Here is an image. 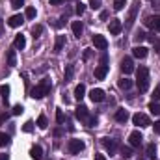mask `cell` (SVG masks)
<instances>
[{
    "label": "cell",
    "mask_w": 160,
    "mask_h": 160,
    "mask_svg": "<svg viewBox=\"0 0 160 160\" xmlns=\"http://www.w3.org/2000/svg\"><path fill=\"white\" fill-rule=\"evenodd\" d=\"M136 86L142 93L149 89V69L145 65H140L136 71Z\"/></svg>",
    "instance_id": "cell-1"
},
{
    "label": "cell",
    "mask_w": 160,
    "mask_h": 160,
    "mask_svg": "<svg viewBox=\"0 0 160 160\" xmlns=\"http://www.w3.org/2000/svg\"><path fill=\"white\" fill-rule=\"evenodd\" d=\"M48 91H50V82H48V80H41L38 86L32 88L30 97H32V99H43L45 95H48Z\"/></svg>",
    "instance_id": "cell-2"
},
{
    "label": "cell",
    "mask_w": 160,
    "mask_h": 160,
    "mask_svg": "<svg viewBox=\"0 0 160 160\" xmlns=\"http://www.w3.org/2000/svg\"><path fill=\"white\" fill-rule=\"evenodd\" d=\"M132 123L138 125V127H149V125H151V119H149L145 114H140V112H138V114L132 116Z\"/></svg>",
    "instance_id": "cell-3"
},
{
    "label": "cell",
    "mask_w": 160,
    "mask_h": 160,
    "mask_svg": "<svg viewBox=\"0 0 160 160\" xmlns=\"http://www.w3.org/2000/svg\"><path fill=\"white\" fill-rule=\"evenodd\" d=\"M91 41H93L95 48H99V50H106V48H108V41H106L104 36H101V34H95Z\"/></svg>",
    "instance_id": "cell-4"
},
{
    "label": "cell",
    "mask_w": 160,
    "mask_h": 160,
    "mask_svg": "<svg viewBox=\"0 0 160 160\" xmlns=\"http://www.w3.org/2000/svg\"><path fill=\"white\" fill-rule=\"evenodd\" d=\"M102 147H104L110 155H116V151H118V142H116V140H110V138H102Z\"/></svg>",
    "instance_id": "cell-5"
},
{
    "label": "cell",
    "mask_w": 160,
    "mask_h": 160,
    "mask_svg": "<svg viewBox=\"0 0 160 160\" xmlns=\"http://www.w3.org/2000/svg\"><path fill=\"white\" fill-rule=\"evenodd\" d=\"M121 71H123L125 75H130V73L134 71V62H132V58H123V60H121Z\"/></svg>",
    "instance_id": "cell-6"
},
{
    "label": "cell",
    "mask_w": 160,
    "mask_h": 160,
    "mask_svg": "<svg viewBox=\"0 0 160 160\" xmlns=\"http://www.w3.org/2000/svg\"><path fill=\"white\" fill-rule=\"evenodd\" d=\"M142 140H143V136H142L138 130L130 132V136H128V143H130V147H140V145H142Z\"/></svg>",
    "instance_id": "cell-7"
},
{
    "label": "cell",
    "mask_w": 160,
    "mask_h": 160,
    "mask_svg": "<svg viewBox=\"0 0 160 160\" xmlns=\"http://www.w3.org/2000/svg\"><path fill=\"white\" fill-rule=\"evenodd\" d=\"M145 26H149V28H153V30L160 32V15L147 17V19H145Z\"/></svg>",
    "instance_id": "cell-8"
},
{
    "label": "cell",
    "mask_w": 160,
    "mask_h": 160,
    "mask_svg": "<svg viewBox=\"0 0 160 160\" xmlns=\"http://www.w3.org/2000/svg\"><path fill=\"white\" fill-rule=\"evenodd\" d=\"M121 28H123V24H121L119 19H112L110 21V24H108V30H110V34L112 36H118L121 32Z\"/></svg>",
    "instance_id": "cell-9"
},
{
    "label": "cell",
    "mask_w": 160,
    "mask_h": 160,
    "mask_svg": "<svg viewBox=\"0 0 160 160\" xmlns=\"http://www.w3.org/2000/svg\"><path fill=\"white\" fill-rule=\"evenodd\" d=\"M84 149V142L82 140H69V151L73 153V155H77Z\"/></svg>",
    "instance_id": "cell-10"
},
{
    "label": "cell",
    "mask_w": 160,
    "mask_h": 160,
    "mask_svg": "<svg viewBox=\"0 0 160 160\" xmlns=\"http://www.w3.org/2000/svg\"><path fill=\"white\" fill-rule=\"evenodd\" d=\"M89 99L93 102H102L104 101V91L102 89H91L89 91Z\"/></svg>",
    "instance_id": "cell-11"
},
{
    "label": "cell",
    "mask_w": 160,
    "mask_h": 160,
    "mask_svg": "<svg viewBox=\"0 0 160 160\" xmlns=\"http://www.w3.org/2000/svg\"><path fill=\"white\" fill-rule=\"evenodd\" d=\"M22 22H24V15H13V17H9V21H8V24H9L11 28H19Z\"/></svg>",
    "instance_id": "cell-12"
},
{
    "label": "cell",
    "mask_w": 160,
    "mask_h": 160,
    "mask_svg": "<svg viewBox=\"0 0 160 160\" xmlns=\"http://www.w3.org/2000/svg\"><path fill=\"white\" fill-rule=\"evenodd\" d=\"M138 8H140V2H136V4L132 6V9H130L128 19H127V28H130V26H132V22H134V19H136V13H138Z\"/></svg>",
    "instance_id": "cell-13"
},
{
    "label": "cell",
    "mask_w": 160,
    "mask_h": 160,
    "mask_svg": "<svg viewBox=\"0 0 160 160\" xmlns=\"http://www.w3.org/2000/svg\"><path fill=\"white\" fill-rule=\"evenodd\" d=\"M75 116H77L80 121H84V123H86L88 118H89V112H88V108H86V106H78V108H77V112H75Z\"/></svg>",
    "instance_id": "cell-14"
},
{
    "label": "cell",
    "mask_w": 160,
    "mask_h": 160,
    "mask_svg": "<svg viewBox=\"0 0 160 160\" xmlns=\"http://www.w3.org/2000/svg\"><path fill=\"white\" fill-rule=\"evenodd\" d=\"M132 56L143 60V58H147V48H145V47H134V48H132Z\"/></svg>",
    "instance_id": "cell-15"
},
{
    "label": "cell",
    "mask_w": 160,
    "mask_h": 160,
    "mask_svg": "<svg viewBox=\"0 0 160 160\" xmlns=\"http://www.w3.org/2000/svg\"><path fill=\"white\" fill-rule=\"evenodd\" d=\"M71 28H73V36H75V38H80L82 32H84V24H82V21H75V22L71 24Z\"/></svg>",
    "instance_id": "cell-16"
},
{
    "label": "cell",
    "mask_w": 160,
    "mask_h": 160,
    "mask_svg": "<svg viewBox=\"0 0 160 160\" xmlns=\"http://www.w3.org/2000/svg\"><path fill=\"white\" fill-rule=\"evenodd\" d=\"M106 75H108V65H99L95 69V78L97 80H104Z\"/></svg>",
    "instance_id": "cell-17"
},
{
    "label": "cell",
    "mask_w": 160,
    "mask_h": 160,
    "mask_svg": "<svg viewBox=\"0 0 160 160\" xmlns=\"http://www.w3.org/2000/svg\"><path fill=\"white\" fill-rule=\"evenodd\" d=\"M30 157L34 160H43V149H41L39 145H34V147L30 149Z\"/></svg>",
    "instance_id": "cell-18"
},
{
    "label": "cell",
    "mask_w": 160,
    "mask_h": 160,
    "mask_svg": "<svg viewBox=\"0 0 160 160\" xmlns=\"http://www.w3.org/2000/svg\"><path fill=\"white\" fill-rule=\"evenodd\" d=\"M13 47L19 48V50H22V48L26 47V38H24V36H17L15 41H13Z\"/></svg>",
    "instance_id": "cell-19"
},
{
    "label": "cell",
    "mask_w": 160,
    "mask_h": 160,
    "mask_svg": "<svg viewBox=\"0 0 160 160\" xmlns=\"http://www.w3.org/2000/svg\"><path fill=\"white\" fill-rule=\"evenodd\" d=\"M84 93H86V86H84V84H78V86L75 88V99H77V101H82V99H84Z\"/></svg>",
    "instance_id": "cell-20"
},
{
    "label": "cell",
    "mask_w": 160,
    "mask_h": 160,
    "mask_svg": "<svg viewBox=\"0 0 160 160\" xmlns=\"http://www.w3.org/2000/svg\"><path fill=\"white\" fill-rule=\"evenodd\" d=\"M127 119H128V112H127V110H118V112H116V121L127 123Z\"/></svg>",
    "instance_id": "cell-21"
},
{
    "label": "cell",
    "mask_w": 160,
    "mask_h": 160,
    "mask_svg": "<svg viewBox=\"0 0 160 160\" xmlns=\"http://www.w3.org/2000/svg\"><path fill=\"white\" fill-rule=\"evenodd\" d=\"M63 45H65V38L63 36H58L56 38V43H54V52H60L63 48Z\"/></svg>",
    "instance_id": "cell-22"
},
{
    "label": "cell",
    "mask_w": 160,
    "mask_h": 160,
    "mask_svg": "<svg viewBox=\"0 0 160 160\" xmlns=\"http://www.w3.org/2000/svg\"><path fill=\"white\" fill-rule=\"evenodd\" d=\"M8 65H9V67L17 65V56H15V50H9V52H8Z\"/></svg>",
    "instance_id": "cell-23"
},
{
    "label": "cell",
    "mask_w": 160,
    "mask_h": 160,
    "mask_svg": "<svg viewBox=\"0 0 160 160\" xmlns=\"http://www.w3.org/2000/svg\"><path fill=\"white\" fill-rule=\"evenodd\" d=\"M0 95H2V101L8 104V101H9V88L8 86H2L0 88Z\"/></svg>",
    "instance_id": "cell-24"
},
{
    "label": "cell",
    "mask_w": 160,
    "mask_h": 160,
    "mask_svg": "<svg viewBox=\"0 0 160 160\" xmlns=\"http://www.w3.org/2000/svg\"><path fill=\"white\" fill-rule=\"evenodd\" d=\"M119 88H121V89H125V91H128V89L132 88V80L121 78V80H119Z\"/></svg>",
    "instance_id": "cell-25"
},
{
    "label": "cell",
    "mask_w": 160,
    "mask_h": 160,
    "mask_svg": "<svg viewBox=\"0 0 160 160\" xmlns=\"http://www.w3.org/2000/svg\"><path fill=\"white\" fill-rule=\"evenodd\" d=\"M145 151H147V157H151V158H155V157H157V145H155V143H149Z\"/></svg>",
    "instance_id": "cell-26"
},
{
    "label": "cell",
    "mask_w": 160,
    "mask_h": 160,
    "mask_svg": "<svg viewBox=\"0 0 160 160\" xmlns=\"http://www.w3.org/2000/svg\"><path fill=\"white\" fill-rule=\"evenodd\" d=\"M38 127H39L41 130H45V128L48 127V121H47L45 116H39V118H38Z\"/></svg>",
    "instance_id": "cell-27"
},
{
    "label": "cell",
    "mask_w": 160,
    "mask_h": 160,
    "mask_svg": "<svg viewBox=\"0 0 160 160\" xmlns=\"http://www.w3.org/2000/svg\"><path fill=\"white\" fill-rule=\"evenodd\" d=\"M9 145V136L6 132H0V147H6Z\"/></svg>",
    "instance_id": "cell-28"
},
{
    "label": "cell",
    "mask_w": 160,
    "mask_h": 160,
    "mask_svg": "<svg viewBox=\"0 0 160 160\" xmlns=\"http://www.w3.org/2000/svg\"><path fill=\"white\" fill-rule=\"evenodd\" d=\"M149 110H151V114L160 116V104L158 102H151V104H149Z\"/></svg>",
    "instance_id": "cell-29"
},
{
    "label": "cell",
    "mask_w": 160,
    "mask_h": 160,
    "mask_svg": "<svg viewBox=\"0 0 160 160\" xmlns=\"http://www.w3.org/2000/svg\"><path fill=\"white\" fill-rule=\"evenodd\" d=\"M73 73H75V67L67 65V69H65V82H69V80L73 78Z\"/></svg>",
    "instance_id": "cell-30"
},
{
    "label": "cell",
    "mask_w": 160,
    "mask_h": 160,
    "mask_svg": "<svg viewBox=\"0 0 160 160\" xmlns=\"http://www.w3.org/2000/svg\"><path fill=\"white\" fill-rule=\"evenodd\" d=\"M24 17H26V19H36V8H26Z\"/></svg>",
    "instance_id": "cell-31"
},
{
    "label": "cell",
    "mask_w": 160,
    "mask_h": 160,
    "mask_svg": "<svg viewBox=\"0 0 160 160\" xmlns=\"http://www.w3.org/2000/svg\"><path fill=\"white\" fill-rule=\"evenodd\" d=\"M145 38H147V34L140 30V32H136V36H134V41H136V43H142V41L145 39Z\"/></svg>",
    "instance_id": "cell-32"
},
{
    "label": "cell",
    "mask_w": 160,
    "mask_h": 160,
    "mask_svg": "<svg viewBox=\"0 0 160 160\" xmlns=\"http://www.w3.org/2000/svg\"><path fill=\"white\" fill-rule=\"evenodd\" d=\"M32 34H34V38H39L41 34H43V26H41V24L34 26V28H32Z\"/></svg>",
    "instance_id": "cell-33"
},
{
    "label": "cell",
    "mask_w": 160,
    "mask_h": 160,
    "mask_svg": "<svg viewBox=\"0 0 160 160\" xmlns=\"http://www.w3.org/2000/svg\"><path fill=\"white\" fill-rule=\"evenodd\" d=\"M125 8V0H114V9L116 11H121Z\"/></svg>",
    "instance_id": "cell-34"
},
{
    "label": "cell",
    "mask_w": 160,
    "mask_h": 160,
    "mask_svg": "<svg viewBox=\"0 0 160 160\" xmlns=\"http://www.w3.org/2000/svg\"><path fill=\"white\" fill-rule=\"evenodd\" d=\"M22 110H24V108H22L21 104H15V106H13V110H11V114H13V116H21V114H22Z\"/></svg>",
    "instance_id": "cell-35"
},
{
    "label": "cell",
    "mask_w": 160,
    "mask_h": 160,
    "mask_svg": "<svg viewBox=\"0 0 160 160\" xmlns=\"http://www.w3.org/2000/svg\"><path fill=\"white\" fill-rule=\"evenodd\" d=\"M56 121H58L60 125L65 121V116H63V112H62V110H56Z\"/></svg>",
    "instance_id": "cell-36"
},
{
    "label": "cell",
    "mask_w": 160,
    "mask_h": 160,
    "mask_svg": "<svg viewBox=\"0 0 160 160\" xmlns=\"http://www.w3.org/2000/svg\"><path fill=\"white\" fill-rule=\"evenodd\" d=\"M22 130H24V132H32V130H34V123H32V121H26L24 127H22Z\"/></svg>",
    "instance_id": "cell-37"
},
{
    "label": "cell",
    "mask_w": 160,
    "mask_h": 160,
    "mask_svg": "<svg viewBox=\"0 0 160 160\" xmlns=\"http://www.w3.org/2000/svg\"><path fill=\"white\" fill-rule=\"evenodd\" d=\"M121 155H123L125 158H128V157H132V149H130V147H123V149H121Z\"/></svg>",
    "instance_id": "cell-38"
},
{
    "label": "cell",
    "mask_w": 160,
    "mask_h": 160,
    "mask_svg": "<svg viewBox=\"0 0 160 160\" xmlns=\"http://www.w3.org/2000/svg\"><path fill=\"white\" fill-rule=\"evenodd\" d=\"M86 125H88V127H95V125H97V118L89 116V118H88V121H86Z\"/></svg>",
    "instance_id": "cell-39"
},
{
    "label": "cell",
    "mask_w": 160,
    "mask_h": 160,
    "mask_svg": "<svg viewBox=\"0 0 160 160\" xmlns=\"http://www.w3.org/2000/svg\"><path fill=\"white\" fill-rule=\"evenodd\" d=\"M22 4H24V0H11V8H15V9H19Z\"/></svg>",
    "instance_id": "cell-40"
},
{
    "label": "cell",
    "mask_w": 160,
    "mask_h": 160,
    "mask_svg": "<svg viewBox=\"0 0 160 160\" xmlns=\"http://www.w3.org/2000/svg\"><path fill=\"white\" fill-rule=\"evenodd\" d=\"M84 11H86V6H84L82 2H80V4H77V15H82Z\"/></svg>",
    "instance_id": "cell-41"
},
{
    "label": "cell",
    "mask_w": 160,
    "mask_h": 160,
    "mask_svg": "<svg viewBox=\"0 0 160 160\" xmlns=\"http://www.w3.org/2000/svg\"><path fill=\"white\" fill-rule=\"evenodd\" d=\"M89 6H91L93 9H99V8H101V0H91V2H89Z\"/></svg>",
    "instance_id": "cell-42"
},
{
    "label": "cell",
    "mask_w": 160,
    "mask_h": 160,
    "mask_svg": "<svg viewBox=\"0 0 160 160\" xmlns=\"http://www.w3.org/2000/svg\"><path fill=\"white\" fill-rule=\"evenodd\" d=\"M153 97H155V101H158V99H160V84L155 88V91H153Z\"/></svg>",
    "instance_id": "cell-43"
},
{
    "label": "cell",
    "mask_w": 160,
    "mask_h": 160,
    "mask_svg": "<svg viewBox=\"0 0 160 160\" xmlns=\"http://www.w3.org/2000/svg\"><path fill=\"white\" fill-rule=\"evenodd\" d=\"M106 63H108V56L102 54V58H101V65H106Z\"/></svg>",
    "instance_id": "cell-44"
},
{
    "label": "cell",
    "mask_w": 160,
    "mask_h": 160,
    "mask_svg": "<svg viewBox=\"0 0 160 160\" xmlns=\"http://www.w3.org/2000/svg\"><path fill=\"white\" fill-rule=\"evenodd\" d=\"M155 132H157V134H160V121H157V123H155Z\"/></svg>",
    "instance_id": "cell-45"
},
{
    "label": "cell",
    "mask_w": 160,
    "mask_h": 160,
    "mask_svg": "<svg viewBox=\"0 0 160 160\" xmlns=\"http://www.w3.org/2000/svg\"><path fill=\"white\" fill-rule=\"evenodd\" d=\"M62 2H63V0H50V4H52V6H60Z\"/></svg>",
    "instance_id": "cell-46"
},
{
    "label": "cell",
    "mask_w": 160,
    "mask_h": 160,
    "mask_svg": "<svg viewBox=\"0 0 160 160\" xmlns=\"http://www.w3.org/2000/svg\"><path fill=\"white\" fill-rule=\"evenodd\" d=\"M8 118H9V116H8V114H2V116H0V123H4V121L8 119Z\"/></svg>",
    "instance_id": "cell-47"
},
{
    "label": "cell",
    "mask_w": 160,
    "mask_h": 160,
    "mask_svg": "<svg viewBox=\"0 0 160 160\" xmlns=\"http://www.w3.org/2000/svg\"><path fill=\"white\" fill-rule=\"evenodd\" d=\"M95 160H106L104 155H95Z\"/></svg>",
    "instance_id": "cell-48"
},
{
    "label": "cell",
    "mask_w": 160,
    "mask_h": 160,
    "mask_svg": "<svg viewBox=\"0 0 160 160\" xmlns=\"http://www.w3.org/2000/svg\"><path fill=\"white\" fill-rule=\"evenodd\" d=\"M0 36H4V22H2V19H0Z\"/></svg>",
    "instance_id": "cell-49"
},
{
    "label": "cell",
    "mask_w": 160,
    "mask_h": 160,
    "mask_svg": "<svg viewBox=\"0 0 160 160\" xmlns=\"http://www.w3.org/2000/svg\"><path fill=\"white\" fill-rule=\"evenodd\" d=\"M101 19H102V21H104V19H108V13H106V11H102V13H101Z\"/></svg>",
    "instance_id": "cell-50"
},
{
    "label": "cell",
    "mask_w": 160,
    "mask_h": 160,
    "mask_svg": "<svg viewBox=\"0 0 160 160\" xmlns=\"http://www.w3.org/2000/svg\"><path fill=\"white\" fill-rule=\"evenodd\" d=\"M155 43V47H157V50H158V54H160V41H153Z\"/></svg>",
    "instance_id": "cell-51"
},
{
    "label": "cell",
    "mask_w": 160,
    "mask_h": 160,
    "mask_svg": "<svg viewBox=\"0 0 160 160\" xmlns=\"http://www.w3.org/2000/svg\"><path fill=\"white\" fill-rule=\"evenodd\" d=\"M0 160H9V158H8V155H2V157H0Z\"/></svg>",
    "instance_id": "cell-52"
},
{
    "label": "cell",
    "mask_w": 160,
    "mask_h": 160,
    "mask_svg": "<svg viewBox=\"0 0 160 160\" xmlns=\"http://www.w3.org/2000/svg\"><path fill=\"white\" fill-rule=\"evenodd\" d=\"M138 160H143V158H138Z\"/></svg>",
    "instance_id": "cell-53"
}]
</instances>
